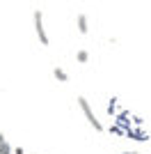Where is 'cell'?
<instances>
[{"label": "cell", "instance_id": "cell-2", "mask_svg": "<svg viewBox=\"0 0 151 154\" xmlns=\"http://www.w3.org/2000/svg\"><path fill=\"white\" fill-rule=\"evenodd\" d=\"M32 21H34V32H37L39 42H41L44 46H48V44H50V39H48V35H46V28H44V14L37 9V12L32 14Z\"/></svg>", "mask_w": 151, "mask_h": 154}, {"label": "cell", "instance_id": "cell-5", "mask_svg": "<svg viewBox=\"0 0 151 154\" xmlns=\"http://www.w3.org/2000/svg\"><path fill=\"white\" fill-rule=\"evenodd\" d=\"M76 60H78V62H82V64H85V62H87V60H89V53L85 51V48H82V51H78V53H76Z\"/></svg>", "mask_w": 151, "mask_h": 154}, {"label": "cell", "instance_id": "cell-4", "mask_svg": "<svg viewBox=\"0 0 151 154\" xmlns=\"http://www.w3.org/2000/svg\"><path fill=\"white\" fill-rule=\"evenodd\" d=\"M53 76H55L60 83H67V81H69V74H67L62 67H55V69H53Z\"/></svg>", "mask_w": 151, "mask_h": 154}, {"label": "cell", "instance_id": "cell-9", "mask_svg": "<svg viewBox=\"0 0 151 154\" xmlns=\"http://www.w3.org/2000/svg\"><path fill=\"white\" fill-rule=\"evenodd\" d=\"M2 143H5V136H2V134H0V145H2Z\"/></svg>", "mask_w": 151, "mask_h": 154}, {"label": "cell", "instance_id": "cell-11", "mask_svg": "<svg viewBox=\"0 0 151 154\" xmlns=\"http://www.w3.org/2000/svg\"><path fill=\"white\" fill-rule=\"evenodd\" d=\"M133 154H135V152H133Z\"/></svg>", "mask_w": 151, "mask_h": 154}, {"label": "cell", "instance_id": "cell-8", "mask_svg": "<svg viewBox=\"0 0 151 154\" xmlns=\"http://www.w3.org/2000/svg\"><path fill=\"white\" fill-rule=\"evenodd\" d=\"M14 154H25V152H23V147H14Z\"/></svg>", "mask_w": 151, "mask_h": 154}, {"label": "cell", "instance_id": "cell-10", "mask_svg": "<svg viewBox=\"0 0 151 154\" xmlns=\"http://www.w3.org/2000/svg\"><path fill=\"white\" fill-rule=\"evenodd\" d=\"M124 154H133V152H124Z\"/></svg>", "mask_w": 151, "mask_h": 154}, {"label": "cell", "instance_id": "cell-7", "mask_svg": "<svg viewBox=\"0 0 151 154\" xmlns=\"http://www.w3.org/2000/svg\"><path fill=\"white\" fill-rule=\"evenodd\" d=\"M108 113H110V115H112V113H117V103H114V99L108 103Z\"/></svg>", "mask_w": 151, "mask_h": 154}, {"label": "cell", "instance_id": "cell-3", "mask_svg": "<svg viewBox=\"0 0 151 154\" xmlns=\"http://www.w3.org/2000/svg\"><path fill=\"white\" fill-rule=\"evenodd\" d=\"M76 26H78V32H80V35H87V30H89L87 16H85V14H78V16H76Z\"/></svg>", "mask_w": 151, "mask_h": 154}, {"label": "cell", "instance_id": "cell-6", "mask_svg": "<svg viewBox=\"0 0 151 154\" xmlns=\"http://www.w3.org/2000/svg\"><path fill=\"white\" fill-rule=\"evenodd\" d=\"M0 154H14V147L12 145H9V143H2V145H0Z\"/></svg>", "mask_w": 151, "mask_h": 154}, {"label": "cell", "instance_id": "cell-1", "mask_svg": "<svg viewBox=\"0 0 151 154\" xmlns=\"http://www.w3.org/2000/svg\"><path fill=\"white\" fill-rule=\"evenodd\" d=\"M78 106H80V110H82V115H85V120H87L92 127L96 129V131H103V124L99 122V117L94 115V110H92V106H89V101L85 99V97H78Z\"/></svg>", "mask_w": 151, "mask_h": 154}]
</instances>
